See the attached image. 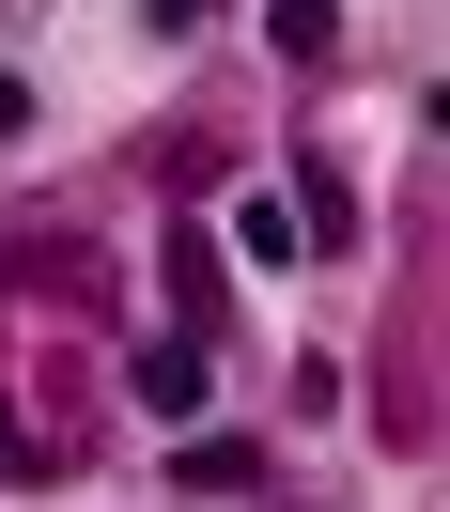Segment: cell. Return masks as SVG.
<instances>
[{
	"label": "cell",
	"mask_w": 450,
	"mask_h": 512,
	"mask_svg": "<svg viewBox=\"0 0 450 512\" xmlns=\"http://www.w3.org/2000/svg\"><path fill=\"white\" fill-rule=\"evenodd\" d=\"M202 388H218V342H156V357H140V404H171V419H187Z\"/></svg>",
	"instance_id": "obj_1"
},
{
	"label": "cell",
	"mask_w": 450,
	"mask_h": 512,
	"mask_svg": "<svg viewBox=\"0 0 450 512\" xmlns=\"http://www.w3.org/2000/svg\"><path fill=\"white\" fill-rule=\"evenodd\" d=\"M233 249H249V264H311V249H295V202H233Z\"/></svg>",
	"instance_id": "obj_2"
},
{
	"label": "cell",
	"mask_w": 450,
	"mask_h": 512,
	"mask_svg": "<svg viewBox=\"0 0 450 512\" xmlns=\"http://www.w3.org/2000/svg\"><path fill=\"white\" fill-rule=\"evenodd\" d=\"M326 32H342V0H280V47H295V63H311Z\"/></svg>",
	"instance_id": "obj_3"
},
{
	"label": "cell",
	"mask_w": 450,
	"mask_h": 512,
	"mask_svg": "<svg viewBox=\"0 0 450 512\" xmlns=\"http://www.w3.org/2000/svg\"><path fill=\"white\" fill-rule=\"evenodd\" d=\"M202 16H218V0H140V32H156V47H187Z\"/></svg>",
	"instance_id": "obj_4"
},
{
	"label": "cell",
	"mask_w": 450,
	"mask_h": 512,
	"mask_svg": "<svg viewBox=\"0 0 450 512\" xmlns=\"http://www.w3.org/2000/svg\"><path fill=\"white\" fill-rule=\"evenodd\" d=\"M0 140H32V78H16V63H0Z\"/></svg>",
	"instance_id": "obj_5"
},
{
	"label": "cell",
	"mask_w": 450,
	"mask_h": 512,
	"mask_svg": "<svg viewBox=\"0 0 450 512\" xmlns=\"http://www.w3.org/2000/svg\"><path fill=\"white\" fill-rule=\"evenodd\" d=\"M0 16H47V0H0Z\"/></svg>",
	"instance_id": "obj_6"
}]
</instances>
